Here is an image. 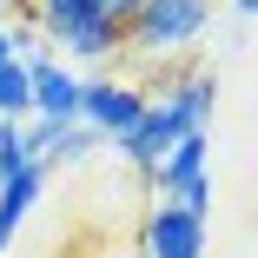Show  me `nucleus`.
<instances>
[{
	"instance_id": "nucleus-1",
	"label": "nucleus",
	"mask_w": 258,
	"mask_h": 258,
	"mask_svg": "<svg viewBox=\"0 0 258 258\" xmlns=\"http://www.w3.org/2000/svg\"><path fill=\"white\" fill-rule=\"evenodd\" d=\"M126 7L133 0H46L27 20L46 40H60L73 60H113L126 53Z\"/></svg>"
},
{
	"instance_id": "nucleus-2",
	"label": "nucleus",
	"mask_w": 258,
	"mask_h": 258,
	"mask_svg": "<svg viewBox=\"0 0 258 258\" xmlns=\"http://www.w3.org/2000/svg\"><path fill=\"white\" fill-rule=\"evenodd\" d=\"M205 14L199 0H133L126 7V53H179V46H192L205 33Z\"/></svg>"
},
{
	"instance_id": "nucleus-3",
	"label": "nucleus",
	"mask_w": 258,
	"mask_h": 258,
	"mask_svg": "<svg viewBox=\"0 0 258 258\" xmlns=\"http://www.w3.org/2000/svg\"><path fill=\"white\" fill-rule=\"evenodd\" d=\"M139 113H146V93L139 86H126V80H80V126L86 133H99V146H119L133 126H139Z\"/></svg>"
},
{
	"instance_id": "nucleus-4",
	"label": "nucleus",
	"mask_w": 258,
	"mask_h": 258,
	"mask_svg": "<svg viewBox=\"0 0 258 258\" xmlns=\"http://www.w3.org/2000/svg\"><path fill=\"white\" fill-rule=\"evenodd\" d=\"M27 106H33V119H46V126H73L80 119V80L67 73V67H53V60H27Z\"/></svg>"
},
{
	"instance_id": "nucleus-5",
	"label": "nucleus",
	"mask_w": 258,
	"mask_h": 258,
	"mask_svg": "<svg viewBox=\"0 0 258 258\" xmlns=\"http://www.w3.org/2000/svg\"><path fill=\"white\" fill-rule=\"evenodd\" d=\"M146 99H159V106L179 119V133H205V119H212V106H219V73L212 67H192L166 93H146Z\"/></svg>"
},
{
	"instance_id": "nucleus-6",
	"label": "nucleus",
	"mask_w": 258,
	"mask_h": 258,
	"mask_svg": "<svg viewBox=\"0 0 258 258\" xmlns=\"http://www.w3.org/2000/svg\"><path fill=\"white\" fill-rule=\"evenodd\" d=\"M146 258H205V219H185V212H172V205H152Z\"/></svg>"
},
{
	"instance_id": "nucleus-7",
	"label": "nucleus",
	"mask_w": 258,
	"mask_h": 258,
	"mask_svg": "<svg viewBox=\"0 0 258 258\" xmlns=\"http://www.w3.org/2000/svg\"><path fill=\"white\" fill-rule=\"evenodd\" d=\"M172 146H179V119L159 106V99H146V113H139V126L119 139V152H126V159H133L139 172H152V166H159Z\"/></svg>"
},
{
	"instance_id": "nucleus-8",
	"label": "nucleus",
	"mask_w": 258,
	"mask_h": 258,
	"mask_svg": "<svg viewBox=\"0 0 258 258\" xmlns=\"http://www.w3.org/2000/svg\"><path fill=\"white\" fill-rule=\"evenodd\" d=\"M205 152H212V139H205V133H179V146H172V152H166V159L152 166L146 179L159 185V192H172V185H185V179H199V172H205Z\"/></svg>"
},
{
	"instance_id": "nucleus-9",
	"label": "nucleus",
	"mask_w": 258,
	"mask_h": 258,
	"mask_svg": "<svg viewBox=\"0 0 258 258\" xmlns=\"http://www.w3.org/2000/svg\"><path fill=\"white\" fill-rule=\"evenodd\" d=\"M40 185H46V172H40V166H27V172H14L7 185H0V245L20 232V219H27V205L40 199Z\"/></svg>"
},
{
	"instance_id": "nucleus-10",
	"label": "nucleus",
	"mask_w": 258,
	"mask_h": 258,
	"mask_svg": "<svg viewBox=\"0 0 258 258\" xmlns=\"http://www.w3.org/2000/svg\"><path fill=\"white\" fill-rule=\"evenodd\" d=\"M86 152H99V133H86L80 119H73V126H53V133H46V159H53V166H80ZM46 159H40V172H46Z\"/></svg>"
},
{
	"instance_id": "nucleus-11",
	"label": "nucleus",
	"mask_w": 258,
	"mask_h": 258,
	"mask_svg": "<svg viewBox=\"0 0 258 258\" xmlns=\"http://www.w3.org/2000/svg\"><path fill=\"white\" fill-rule=\"evenodd\" d=\"M33 106H27V60H7L0 67V119L7 126H20Z\"/></svg>"
},
{
	"instance_id": "nucleus-12",
	"label": "nucleus",
	"mask_w": 258,
	"mask_h": 258,
	"mask_svg": "<svg viewBox=\"0 0 258 258\" xmlns=\"http://www.w3.org/2000/svg\"><path fill=\"white\" fill-rule=\"evenodd\" d=\"M172 212H185V219H205L212 212V172H199V179H185V185H172V192H159Z\"/></svg>"
},
{
	"instance_id": "nucleus-13",
	"label": "nucleus",
	"mask_w": 258,
	"mask_h": 258,
	"mask_svg": "<svg viewBox=\"0 0 258 258\" xmlns=\"http://www.w3.org/2000/svg\"><path fill=\"white\" fill-rule=\"evenodd\" d=\"M14 172H27V152H20V126L0 119V185H7Z\"/></svg>"
},
{
	"instance_id": "nucleus-14",
	"label": "nucleus",
	"mask_w": 258,
	"mask_h": 258,
	"mask_svg": "<svg viewBox=\"0 0 258 258\" xmlns=\"http://www.w3.org/2000/svg\"><path fill=\"white\" fill-rule=\"evenodd\" d=\"M7 60H20V53H14V33L0 27V67H7Z\"/></svg>"
}]
</instances>
